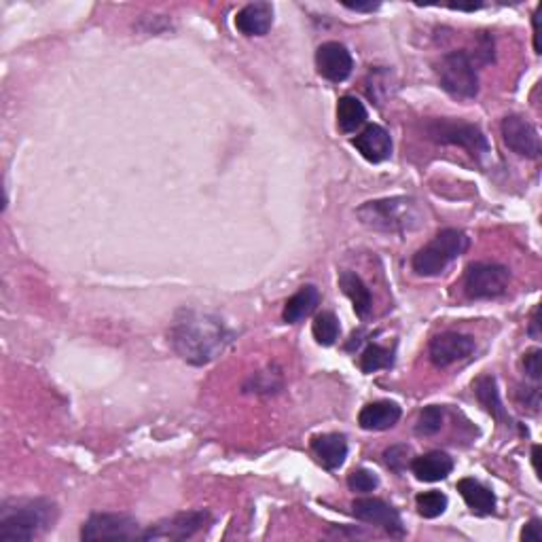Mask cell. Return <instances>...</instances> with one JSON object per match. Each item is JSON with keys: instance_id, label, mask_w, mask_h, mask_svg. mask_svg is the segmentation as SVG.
<instances>
[{"instance_id": "obj_1", "label": "cell", "mask_w": 542, "mask_h": 542, "mask_svg": "<svg viewBox=\"0 0 542 542\" xmlns=\"http://www.w3.org/2000/svg\"><path fill=\"white\" fill-rule=\"evenodd\" d=\"M169 343L189 364L204 367L223 354L233 342V332L219 316L198 310H182L169 326Z\"/></svg>"}, {"instance_id": "obj_2", "label": "cell", "mask_w": 542, "mask_h": 542, "mask_svg": "<svg viewBox=\"0 0 542 542\" xmlns=\"http://www.w3.org/2000/svg\"><path fill=\"white\" fill-rule=\"evenodd\" d=\"M57 506L47 498L9 500L0 508V542H30L54 526Z\"/></svg>"}, {"instance_id": "obj_3", "label": "cell", "mask_w": 542, "mask_h": 542, "mask_svg": "<svg viewBox=\"0 0 542 542\" xmlns=\"http://www.w3.org/2000/svg\"><path fill=\"white\" fill-rule=\"evenodd\" d=\"M356 217L364 227L383 233L415 231L424 225L422 208L411 198H383L367 201L358 208Z\"/></svg>"}, {"instance_id": "obj_4", "label": "cell", "mask_w": 542, "mask_h": 542, "mask_svg": "<svg viewBox=\"0 0 542 542\" xmlns=\"http://www.w3.org/2000/svg\"><path fill=\"white\" fill-rule=\"evenodd\" d=\"M470 238L460 230H443L435 235V240H430L426 246L420 248L414 254V261H411V267L417 276L433 278L439 276L441 271L447 270L449 263H454L455 259L462 257L468 251Z\"/></svg>"}, {"instance_id": "obj_5", "label": "cell", "mask_w": 542, "mask_h": 542, "mask_svg": "<svg viewBox=\"0 0 542 542\" xmlns=\"http://www.w3.org/2000/svg\"><path fill=\"white\" fill-rule=\"evenodd\" d=\"M441 87L458 100H475L479 94V75H476L475 62L465 49L452 51L441 57L436 66Z\"/></svg>"}, {"instance_id": "obj_6", "label": "cell", "mask_w": 542, "mask_h": 542, "mask_svg": "<svg viewBox=\"0 0 542 542\" xmlns=\"http://www.w3.org/2000/svg\"><path fill=\"white\" fill-rule=\"evenodd\" d=\"M424 132L433 142L439 145L462 147L473 157H483L489 153L487 136L481 132L479 126L458 119H430L424 123Z\"/></svg>"}, {"instance_id": "obj_7", "label": "cell", "mask_w": 542, "mask_h": 542, "mask_svg": "<svg viewBox=\"0 0 542 542\" xmlns=\"http://www.w3.org/2000/svg\"><path fill=\"white\" fill-rule=\"evenodd\" d=\"M511 282V271L500 263H473L465 276L468 299H496L505 295Z\"/></svg>"}, {"instance_id": "obj_8", "label": "cell", "mask_w": 542, "mask_h": 542, "mask_svg": "<svg viewBox=\"0 0 542 542\" xmlns=\"http://www.w3.org/2000/svg\"><path fill=\"white\" fill-rule=\"evenodd\" d=\"M212 526V515L208 511H189L179 513L174 517L157 521L148 527L145 534H140L142 540H187L198 537L199 532L208 530Z\"/></svg>"}, {"instance_id": "obj_9", "label": "cell", "mask_w": 542, "mask_h": 542, "mask_svg": "<svg viewBox=\"0 0 542 542\" xmlns=\"http://www.w3.org/2000/svg\"><path fill=\"white\" fill-rule=\"evenodd\" d=\"M83 540H134L140 538L138 521L126 513H96L81 527Z\"/></svg>"}, {"instance_id": "obj_10", "label": "cell", "mask_w": 542, "mask_h": 542, "mask_svg": "<svg viewBox=\"0 0 542 542\" xmlns=\"http://www.w3.org/2000/svg\"><path fill=\"white\" fill-rule=\"evenodd\" d=\"M475 350H476L475 337L465 335V332L447 331V332H441V335H436L433 342H430L428 356L435 367L447 369L455 363L466 361Z\"/></svg>"}, {"instance_id": "obj_11", "label": "cell", "mask_w": 542, "mask_h": 542, "mask_svg": "<svg viewBox=\"0 0 542 542\" xmlns=\"http://www.w3.org/2000/svg\"><path fill=\"white\" fill-rule=\"evenodd\" d=\"M502 140L513 153L527 159H538L542 153L538 129L521 115H508L502 121Z\"/></svg>"}, {"instance_id": "obj_12", "label": "cell", "mask_w": 542, "mask_h": 542, "mask_svg": "<svg viewBox=\"0 0 542 542\" xmlns=\"http://www.w3.org/2000/svg\"><path fill=\"white\" fill-rule=\"evenodd\" d=\"M352 513H354L356 519L364 521V524L380 526L386 530L390 537L403 538L404 537V526L398 511L388 502L380 498H356L354 505H352Z\"/></svg>"}, {"instance_id": "obj_13", "label": "cell", "mask_w": 542, "mask_h": 542, "mask_svg": "<svg viewBox=\"0 0 542 542\" xmlns=\"http://www.w3.org/2000/svg\"><path fill=\"white\" fill-rule=\"evenodd\" d=\"M316 68L320 77H324L331 83H343L352 75L354 60L348 47L337 41L322 43L316 51Z\"/></svg>"}, {"instance_id": "obj_14", "label": "cell", "mask_w": 542, "mask_h": 542, "mask_svg": "<svg viewBox=\"0 0 542 542\" xmlns=\"http://www.w3.org/2000/svg\"><path fill=\"white\" fill-rule=\"evenodd\" d=\"M273 26V5L259 0L246 5L235 15V28L244 36H265Z\"/></svg>"}, {"instance_id": "obj_15", "label": "cell", "mask_w": 542, "mask_h": 542, "mask_svg": "<svg viewBox=\"0 0 542 542\" xmlns=\"http://www.w3.org/2000/svg\"><path fill=\"white\" fill-rule=\"evenodd\" d=\"M356 151L361 153L369 163H382L392 155V138L388 129L382 126H367L361 134L352 140Z\"/></svg>"}, {"instance_id": "obj_16", "label": "cell", "mask_w": 542, "mask_h": 542, "mask_svg": "<svg viewBox=\"0 0 542 542\" xmlns=\"http://www.w3.org/2000/svg\"><path fill=\"white\" fill-rule=\"evenodd\" d=\"M403 411L396 403L390 401H375L364 404L358 414V424H361L363 430H369V433H380V430H388L394 426V424L401 420Z\"/></svg>"}, {"instance_id": "obj_17", "label": "cell", "mask_w": 542, "mask_h": 542, "mask_svg": "<svg viewBox=\"0 0 542 542\" xmlns=\"http://www.w3.org/2000/svg\"><path fill=\"white\" fill-rule=\"evenodd\" d=\"M312 452L316 454L320 465H324L329 470H337L343 466L345 458H348V439L339 433L313 436Z\"/></svg>"}, {"instance_id": "obj_18", "label": "cell", "mask_w": 542, "mask_h": 542, "mask_svg": "<svg viewBox=\"0 0 542 542\" xmlns=\"http://www.w3.org/2000/svg\"><path fill=\"white\" fill-rule=\"evenodd\" d=\"M411 470L420 481L436 483L447 479L454 470L452 455L445 452H428L411 462Z\"/></svg>"}, {"instance_id": "obj_19", "label": "cell", "mask_w": 542, "mask_h": 542, "mask_svg": "<svg viewBox=\"0 0 542 542\" xmlns=\"http://www.w3.org/2000/svg\"><path fill=\"white\" fill-rule=\"evenodd\" d=\"M339 286H342L343 295L350 299L354 305V312L358 318H369L371 310H373V295H371L369 286L364 284V280L358 273L343 270L339 273Z\"/></svg>"}, {"instance_id": "obj_20", "label": "cell", "mask_w": 542, "mask_h": 542, "mask_svg": "<svg viewBox=\"0 0 542 542\" xmlns=\"http://www.w3.org/2000/svg\"><path fill=\"white\" fill-rule=\"evenodd\" d=\"M458 492L468 508L476 515H492L496 511V496L489 487L483 486L476 479H460L458 481Z\"/></svg>"}, {"instance_id": "obj_21", "label": "cell", "mask_w": 542, "mask_h": 542, "mask_svg": "<svg viewBox=\"0 0 542 542\" xmlns=\"http://www.w3.org/2000/svg\"><path fill=\"white\" fill-rule=\"evenodd\" d=\"M318 303H320V292L316 286L313 284L303 286L302 291L295 292V295L286 302L284 313H282L284 322H289V324L302 322V320H305L308 316H312L313 312H316Z\"/></svg>"}, {"instance_id": "obj_22", "label": "cell", "mask_w": 542, "mask_h": 542, "mask_svg": "<svg viewBox=\"0 0 542 542\" xmlns=\"http://www.w3.org/2000/svg\"><path fill=\"white\" fill-rule=\"evenodd\" d=\"M367 121V108L356 96H343L337 102V126L343 134L356 132Z\"/></svg>"}, {"instance_id": "obj_23", "label": "cell", "mask_w": 542, "mask_h": 542, "mask_svg": "<svg viewBox=\"0 0 542 542\" xmlns=\"http://www.w3.org/2000/svg\"><path fill=\"white\" fill-rule=\"evenodd\" d=\"M475 394H476V401H479L486 411L492 417H496L498 422H506L508 415L505 407H502V401H500V392L498 386H496V380L492 375H481L479 380L475 382Z\"/></svg>"}, {"instance_id": "obj_24", "label": "cell", "mask_w": 542, "mask_h": 542, "mask_svg": "<svg viewBox=\"0 0 542 542\" xmlns=\"http://www.w3.org/2000/svg\"><path fill=\"white\" fill-rule=\"evenodd\" d=\"M312 332L313 339L324 348H329L339 339V332H342V326H339V320L332 312H322L313 318L312 324Z\"/></svg>"}, {"instance_id": "obj_25", "label": "cell", "mask_w": 542, "mask_h": 542, "mask_svg": "<svg viewBox=\"0 0 542 542\" xmlns=\"http://www.w3.org/2000/svg\"><path fill=\"white\" fill-rule=\"evenodd\" d=\"M392 363H394V354H392V350L383 348V345H377V343L367 345L361 354L363 373H375V371L390 369Z\"/></svg>"}, {"instance_id": "obj_26", "label": "cell", "mask_w": 542, "mask_h": 542, "mask_svg": "<svg viewBox=\"0 0 542 542\" xmlns=\"http://www.w3.org/2000/svg\"><path fill=\"white\" fill-rule=\"evenodd\" d=\"M447 496L443 492H424V494H417L415 498V506H417V513L422 515L424 519H436L441 517L443 513L447 511Z\"/></svg>"}, {"instance_id": "obj_27", "label": "cell", "mask_w": 542, "mask_h": 542, "mask_svg": "<svg viewBox=\"0 0 542 542\" xmlns=\"http://www.w3.org/2000/svg\"><path fill=\"white\" fill-rule=\"evenodd\" d=\"M445 422V409L439 404H430L420 414L415 422V435L417 436H435L443 428Z\"/></svg>"}, {"instance_id": "obj_28", "label": "cell", "mask_w": 542, "mask_h": 542, "mask_svg": "<svg viewBox=\"0 0 542 542\" xmlns=\"http://www.w3.org/2000/svg\"><path fill=\"white\" fill-rule=\"evenodd\" d=\"M348 486L352 492L367 494V492H373V489L380 486V479H377V475L373 473V470L356 468V470H352L348 476Z\"/></svg>"}, {"instance_id": "obj_29", "label": "cell", "mask_w": 542, "mask_h": 542, "mask_svg": "<svg viewBox=\"0 0 542 542\" xmlns=\"http://www.w3.org/2000/svg\"><path fill=\"white\" fill-rule=\"evenodd\" d=\"M409 455H411V447L392 445L390 449L383 452V462H386V466L390 470H394V473H403L404 466H407V462H409Z\"/></svg>"}, {"instance_id": "obj_30", "label": "cell", "mask_w": 542, "mask_h": 542, "mask_svg": "<svg viewBox=\"0 0 542 542\" xmlns=\"http://www.w3.org/2000/svg\"><path fill=\"white\" fill-rule=\"evenodd\" d=\"M540 356H542V352L538 348H534L530 352H526L524 361H521V364H524L526 375L530 377V380H534V382H538L540 375H542V371H540Z\"/></svg>"}, {"instance_id": "obj_31", "label": "cell", "mask_w": 542, "mask_h": 542, "mask_svg": "<svg viewBox=\"0 0 542 542\" xmlns=\"http://www.w3.org/2000/svg\"><path fill=\"white\" fill-rule=\"evenodd\" d=\"M521 540H524V542H540L542 540L540 519H532L530 524L524 527V532H521Z\"/></svg>"}, {"instance_id": "obj_32", "label": "cell", "mask_w": 542, "mask_h": 542, "mask_svg": "<svg viewBox=\"0 0 542 542\" xmlns=\"http://www.w3.org/2000/svg\"><path fill=\"white\" fill-rule=\"evenodd\" d=\"M345 9L350 11H356V13H373L380 9V3H373V0H369V3H343Z\"/></svg>"}, {"instance_id": "obj_33", "label": "cell", "mask_w": 542, "mask_h": 542, "mask_svg": "<svg viewBox=\"0 0 542 542\" xmlns=\"http://www.w3.org/2000/svg\"><path fill=\"white\" fill-rule=\"evenodd\" d=\"M540 9H542V6H538V11L534 13V47H537L538 54H540V35H538V17H540Z\"/></svg>"}, {"instance_id": "obj_34", "label": "cell", "mask_w": 542, "mask_h": 542, "mask_svg": "<svg viewBox=\"0 0 542 542\" xmlns=\"http://www.w3.org/2000/svg\"><path fill=\"white\" fill-rule=\"evenodd\" d=\"M530 335H532L534 339H538V337H540V332H538V308L534 310V313H532V322H530Z\"/></svg>"}, {"instance_id": "obj_35", "label": "cell", "mask_w": 542, "mask_h": 542, "mask_svg": "<svg viewBox=\"0 0 542 542\" xmlns=\"http://www.w3.org/2000/svg\"><path fill=\"white\" fill-rule=\"evenodd\" d=\"M538 452H540V447H534V449H532V458H534V468H537V473H540V468H538Z\"/></svg>"}]
</instances>
